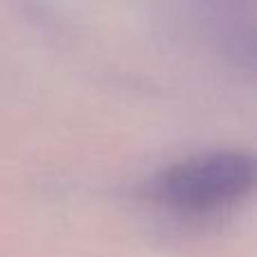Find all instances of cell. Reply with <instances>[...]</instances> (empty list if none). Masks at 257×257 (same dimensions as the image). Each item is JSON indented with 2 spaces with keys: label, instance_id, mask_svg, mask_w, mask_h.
<instances>
[{
  "label": "cell",
  "instance_id": "cell-1",
  "mask_svg": "<svg viewBox=\"0 0 257 257\" xmlns=\"http://www.w3.org/2000/svg\"><path fill=\"white\" fill-rule=\"evenodd\" d=\"M255 163L239 151H210L163 169L147 185L154 203L183 219H210L250 194Z\"/></svg>",
  "mask_w": 257,
  "mask_h": 257
}]
</instances>
